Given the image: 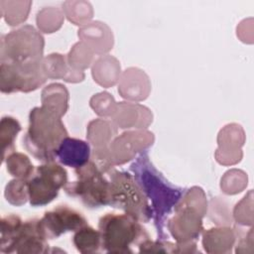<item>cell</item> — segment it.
Listing matches in <instances>:
<instances>
[{
  "label": "cell",
  "instance_id": "7",
  "mask_svg": "<svg viewBox=\"0 0 254 254\" xmlns=\"http://www.w3.org/2000/svg\"><path fill=\"white\" fill-rule=\"evenodd\" d=\"M44 38L32 26L25 25L1 36L0 62L30 64L43 62Z\"/></svg>",
  "mask_w": 254,
  "mask_h": 254
},
{
  "label": "cell",
  "instance_id": "6",
  "mask_svg": "<svg viewBox=\"0 0 254 254\" xmlns=\"http://www.w3.org/2000/svg\"><path fill=\"white\" fill-rule=\"evenodd\" d=\"M76 180L64 187L66 194L77 197L89 208H97L109 204L110 181L94 161L74 169Z\"/></svg>",
  "mask_w": 254,
  "mask_h": 254
},
{
  "label": "cell",
  "instance_id": "14",
  "mask_svg": "<svg viewBox=\"0 0 254 254\" xmlns=\"http://www.w3.org/2000/svg\"><path fill=\"white\" fill-rule=\"evenodd\" d=\"M72 242L76 250L83 254L97 253L102 250L100 231L88 225L74 231Z\"/></svg>",
  "mask_w": 254,
  "mask_h": 254
},
{
  "label": "cell",
  "instance_id": "19",
  "mask_svg": "<svg viewBox=\"0 0 254 254\" xmlns=\"http://www.w3.org/2000/svg\"><path fill=\"white\" fill-rule=\"evenodd\" d=\"M4 195L6 200L15 206L25 204L29 199L26 180L15 179L10 181L5 188Z\"/></svg>",
  "mask_w": 254,
  "mask_h": 254
},
{
  "label": "cell",
  "instance_id": "12",
  "mask_svg": "<svg viewBox=\"0 0 254 254\" xmlns=\"http://www.w3.org/2000/svg\"><path fill=\"white\" fill-rule=\"evenodd\" d=\"M90 152L87 142L67 136L57 150V159L62 165L77 169L90 161Z\"/></svg>",
  "mask_w": 254,
  "mask_h": 254
},
{
  "label": "cell",
  "instance_id": "4",
  "mask_svg": "<svg viewBox=\"0 0 254 254\" xmlns=\"http://www.w3.org/2000/svg\"><path fill=\"white\" fill-rule=\"evenodd\" d=\"M176 214L169 220L168 228L177 243L195 241L202 232V217L206 213L203 190L190 189L175 207Z\"/></svg>",
  "mask_w": 254,
  "mask_h": 254
},
{
  "label": "cell",
  "instance_id": "1",
  "mask_svg": "<svg viewBox=\"0 0 254 254\" xmlns=\"http://www.w3.org/2000/svg\"><path fill=\"white\" fill-rule=\"evenodd\" d=\"M130 169L148 201H151L152 218L158 229L159 239L163 240L165 219L183 197L184 190L169 184L152 165L147 154H141Z\"/></svg>",
  "mask_w": 254,
  "mask_h": 254
},
{
  "label": "cell",
  "instance_id": "18",
  "mask_svg": "<svg viewBox=\"0 0 254 254\" xmlns=\"http://www.w3.org/2000/svg\"><path fill=\"white\" fill-rule=\"evenodd\" d=\"M7 171L16 179L28 180L35 172L34 166L30 159L22 153L13 152L5 159Z\"/></svg>",
  "mask_w": 254,
  "mask_h": 254
},
{
  "label": "cell",
  "instance_id": "13",
  "mask_svg": "<svg viewBox=\"0 0 254 254\" xmlns=\"http://www.w3.org/2000/svg\"><path fill=\"white\" fill-rule=\"evenodd\" d=\"M236 236L234 229L218 227L205 230L202 236V246L207 253H229Z\"/></svg>",
  "mask_w": 254,
  "mask_h": 254
},
{
  "label": "cell",
  "instance_id": "20",
  "mask_svg": "<svg viewBox=\"0 0 254 254\" xmlns=\"http://www.w3.org/2000/svg\"><path fill=\"white\" fill-rule=\"evenodd\" d=\"M43 69L47 77L67 80L66 63L63 55L53 54L46 57L43 60Z\"/></svg>",
  "mask_w": 254,
  "mask_h": 254
},
{
  "label": "cell",
  "instance_id": "9",
  "mask_svg": "<svg viewBox=\"0 0 254 254\" xmlns=\"http://www.w3.org/2000/svg\"><path fill=\"white\" fill-rule=\"evenodd\" d=\"M43 63L31 64H0V89L3 93L29 92L37 89L46 80Z\"/></svg>",
  "mask_w": 254,
  "mask_h": 254
},
{
  "label": "cell",
  "instance_id": "2",
  "mask_svg": "<svg viewBox=\"0 0 254 254\" xmlns=\"http://www.w3.org/2000/svg\"><path fill=\"white\" fill-rule=\"evenodd\" d=\"M67 135L62 115L42 105L33 108L30 112L23 146L36 160L43 163L54 162L60 144Z\"/></svg>",
  "mask_w": 254,
  "mask_h": 254
},
{
  "label": "cell",
  "instance_id": "17",
  "mask_svg": "<svg viewBox=\"0 0 254 254\" xmlns=\"http://www.w3.org/2000/svg\"><path fill=\"white\" fill-rule=\"evenodd\" d=\"M23 220L16 214H10L1 219L0 229V252L12 253V245Z\"/></svg>",
  "mask_w": 254,
  "mask_h": 254
},
{
  "label": "cell",
  "instance_id": "11",
  "mask_svg": "<svg viewBox=\"0 0 254 254\" xmlns=\"http://www.w3.org/2000/svg\"><path fill=\"white\" fill-rule=\"evenodd\" d=\"M44 236L39 219L23 221L12 245V253H48L49 244Z\"/></svg>",
  "mask_w": 254,
  "mask_h": 254
},
{
  "label": "cell",
  "instance_id": "8",
  "mask_svg": "<svg viewBox=\"0 0 254 254\" xmlns=\"http://www.w3.org/2000/svg\"><path fill=\"white\" fill-rule=\"evenodd\" d=\"M26 182L30 204L43 206L53 201L67 184V172L56 161L43 163Z\"/></svg>",
  "mask_w": 254,
  "mask_h": 254
},
{
  "label": "cell",
  "instance_id": "10",
  "mask_svg": "<svg viewBox=\"0 0 254 254\" xmlns=\"http://www.w3.org/2000/svg\"><path fill=\"white\" fill-rule=\"evenodd\" d=\"M39 224L47 239H55L65 232L76 231L87 225V220L75 209L67 205H58L54 209L46 211L39 219Z\"/></svg>",
  "mask_w": 254,
  "mask_h": 254
},
{
  "label": "cell",
  "instance_id": "5",
  "mask_svg": "<svg viewBox=\"0 0 254 254\" xmlns=\"http://www.w3.org/2000/svg\"><path fill=\"white\" fill-rule=\"evenodd\" d=\"M107 174L110 181L108 205L134 216L141 222L150 221L153 216L150 203L133 175L114 168Z\"/></svg>",
  "mask_w": 254,
  "mask_h": 254
},
{
  "label": "cell",
  "instance_id": "16",
  "mask_svg": "<svg viewBox=\"0 0 254 254\" xmlns=\"http://www.w3.org/2000/svg\"><path fill=\"white\" fill-rule=\"evenodd\" d=\"M21 131V125L18 120L12 116H4L0 123V141L2 144V161L4 162L8 155L15 152V139Z\"/></svg>",
  "mask_w": 254,
  "mask_h": 254
},
{
  "label": "cell",
  "instance_id": "3",
  "mask_svg": "<svg viewBox=\"0 0 254 254\" xmlns=\"http://www.w3.org/2000/svg\"><path fill=\"white\" fill-rule=\"evenodd\" d=\"M102 250L108 253H133L132 246H139L150 239L141 221L127 213H106L98 221Z\"/></svg>",
  "mask_w": 254,
  "mask_h": 254
},
{
  "label": "cell",
  "instance_id": "15",
  "mask_svg": "<svg viewBox=\"0 0 254 254\" xmlns=\"http://www.w3.org/2000/svg\"><path fill=\"white\" fill-rule=\"evenodd\" d=\"M67 100L68 92L65 86L60 83H52L42 92V105L57 111L62 116L67 110Z\"/></svg>",
  "mask_w": 254,
  "mask_h": 254
}]
</instances>
